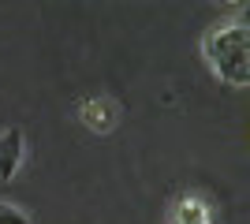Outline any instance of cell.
I'll return each mask as SVG.
<instances>
[{"instance_id": "cell-2", "label": "cell", "mask_w": 250, "mask_h": 224, "mask_svg": "<svg viewBox=\"0 0 250 224\" xmlns=\"http://www.w3.org/2000/svg\"><path fill=\"white\" fill-rule=\"evenodd\" d=\"M19 164H22V131L8 127L0 135V180H15Z\"/></svg>"}, {"instance_id": "cell-3", "label": "cell", "mask_w": 250, "mask_h": 224, "mask_svg": "<svg viewBox=\"0 0 250 224\" xmlns=\"http://www.w3.org/2000/svg\"><path fill=\"white\" fill-rule=\"evenodd\" d=\"M176 224H209V205L202 198H183L176 205Z\"/></svg>"}, {"instance_id": "cell-4", "label": "cell", "mask_w": 250, "mask_h": 224, "mask_svg": "<svg viewBox=\"0 0 250 224\" xmlns=\"http://www.w3.org/2000/svg\"><path fill=\"white\" fill-rule=\"evenodd\" d=\"M0 224H30V221H26V213H19L15 205H4V202H0Z\"/></svg>"}, {"instance_id": "cell-1", "label": "cell", "mask_w": 250, "mask_h": 224, "mask_svg": "<svg viewBox=\"0 0 250 224\" xmlns=\"http://www.w3.org/2000/svg\"><path fill=\"white\" fill-rule=\"evenodd\" d=\"M206 60L224 86L243 90L250 82V26H247V19L220 22L217 30H209Z\"/></svg>"}]
</instances>
